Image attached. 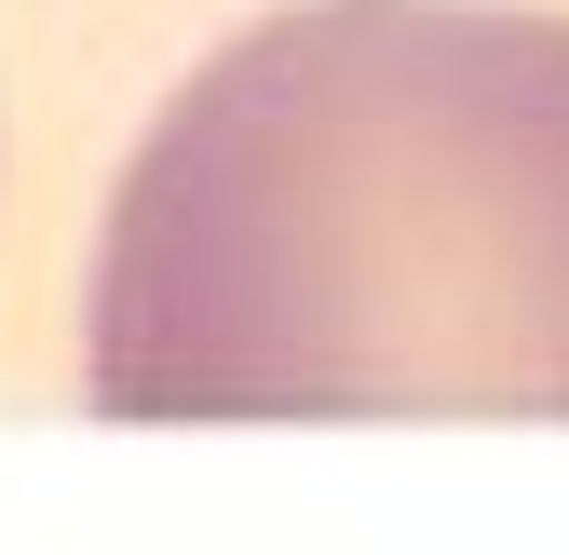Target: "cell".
Listing matches in <instances>:
<instances>
[{"label": "cell", "instance_id": "cell-1", "mask_svg": "<svg viewBox=\"0 0 569 555\" xmlns=\"http://www.w3.org/2000/svg\"><path fill=\"white\" fill-rule=\"evenodd\" d=\"M96 421H569V14L284 0L150 109Z\"/></svg>", "mask_w": 569, "mask_h": 555}]
</instances>
